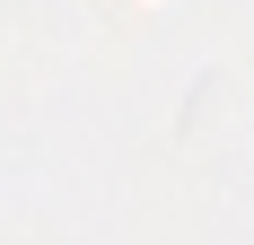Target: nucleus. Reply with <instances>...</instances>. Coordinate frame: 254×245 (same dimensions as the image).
<instances>
[]
</instances>
